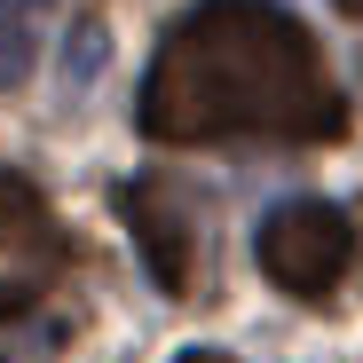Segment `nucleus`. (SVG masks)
<instances>
[{"label": "nucleus", "mask_w": 363, "mask_h": 363, "mask_svg": "<svg viewBox=\"0 0 363 363\" xmlns=\"http://www.w3.org/2000/svg\"><path fill=\"white\" fill-rule=\"evenodd\" d=\"M150 143H340L347 103L308 24L277 0H198L143 79Z\"/></svg>", "instance_id": "obj_1"}, {"label": "nucleus", "mask_w": 363, "mask_h": 363, "mask_svg": "<svg viewBox=\"0 0 363 363\" xmlns=\"http://www.w3.org/2000/svg\"><path fill=\"white\" fill-rule=\"evenodd\" d=\"M253 261L277 292L292 300H332L340 277L355 269V221L332 198H284L261 229H253Z\"/></svg>", "instance_id": "obj_2"}, {"label": "nucleus", "mask_w": 363, "mask_h": 363, "mask_svg": "<svg viewBox=\"0 0 363 363\" xmlns=\"http://www.w3.org/2000/svg\"><path fill=\"white\" fill-rule=\"evenodd\" d=\"M118 213H127V229H135L150 277H158L174 300H198V284H206V237H198L190 198H182L174 182L143 174V182H127V190H118Z\"/></svg>", "instance_id": "obj_3"}, {"label": "nucleus", "mask_w": 363, "mask_h": 363, "mask_svg": "<svg viewBox=\"0 0 363 363\" xmlns=\"http://www.w3.org/2000/svg\"><path fill=\"white\" fill-rule=\"evenodd\" d=\"M64 269H72L64 221L48 213V198L32 190L24 174H0V308H16V300L48 292Z\"/></svg>", "instance_id": "obj_4"}, {"label": "nucleus", "mask_w": 363, "mask_h": 363, "mask_svg": "<svg viewBox=\"0 0 363 363\" xmlns=\"http://www.w3.org/2000/svg\"><path fill=\"white\" fill-rule=\"evenodd\" d=\"M48 9L55 0H0V95L32 79L40 40H48Z\"/></svg>", "instance_id": "obj_5"}, {"label": "nucleus", "mask_w": 363, "mask_h": 363, "mask_svg": "<svg viewBox=\"0 0 363 363\" xmlns=\"http://www.w3.org/2000/svg\"><path fill=\"white\" fill-rule=\"evenodd\" d=\"M182 363H229L221 347H190V355H182Z\"/></svg>", "instance_id": "obj_6"}, {"label": "nucleus", "mask_w": 363, "mask_h": 363, "mask_svg": "<svg viewBox=\"0 0 363 363\" xmlns=\"http://www.w3.org/2000/svg\"><path fill=\"white\" fill-rule=\"evenodd\" d=\"M340 9H347V16H363V0H340Z\"/></svg>", "instance_id": "obj_7"}]
</instances>
